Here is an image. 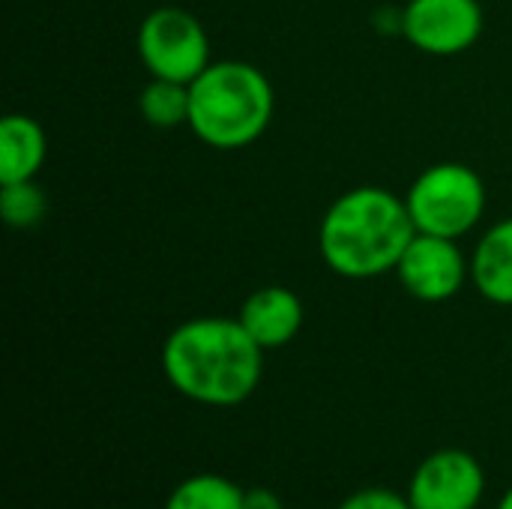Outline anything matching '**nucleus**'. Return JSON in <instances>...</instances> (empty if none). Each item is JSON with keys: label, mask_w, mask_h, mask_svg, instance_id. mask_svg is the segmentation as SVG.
Returning <instances> with one entry per match:
<instances>
[{"label": "nucleus", "mask_w": 512, "mask_h": 509, "mask_svg": "<svg viewBox=\"0 0 512 509\" xmlns=\"http://www.w3.org/2000/svg\"><path fill=\"white\" fill-rule=\"evenodd\" d=\"M168 384L207 408L243 405L261 384L264 348L237 318H192L162 345Z\"/></svg>", "instance_id": "f257e3e1"}, {"label": "nucleus", "mask_w": 512, "mask_h": 509, "mask_svg": "<svg viewBox=\"0 0 512 509\" xmlns=\"http://www.w3.org/2000/svg\"><path fill=\"white\" fill-rule=\"evenodd\" d=\"M414 234L405 198L381 186H357L339 195L324 213L318 246L336 276L375 279L396 270Z\"/></svg>", "instance_id": "f03ea898"}, {"label": "nucleus", "mask_w": 512, "mask_h": 509, "mask_svg": "<svg viewBox=\"0 0 512 509\" xmlns=\"http://www.w3.org/2000/svg\"><path fill=\"white\" fill-rule=\"evenodd\" d=\"M273 87L243 60L210 63L189 84V129L216 150H237L264 135L273 117Z\"/></svg>", "instance_id": "7ed1b4c3"}, {"label": "nucleus", "mask_w": 512, "mask_h": 509, "mask_svg": "<svg viewBox=\"0 0 512 509\" xmlns=\"http://www.w3.org/2000/svg\"><path fill=\"white\" fill-rule=\"evenodd\" d=\"M408 213L420 234L459 240L486 210V186L480 174L462 162L429 165L408 189Z\"/></svg>", "instance_id": "20e7f679"}, {"label": "nucleus", "mask_w": 512, "mask_h": 509, "mask_svg": "<svg viewBox=\"0 0 512 509\" xmlns=\"http://www.w3.org/2000/svg\"><path fill=\"white\" fill-rule=\"evenodd\" d=\"M138 57L150 78L192 84L210 66V39L192 12L159 6L138 27Z\"/></svg>", "instance_id": "39448f33"}, {"label": "nucleus", "mask_w": 512, "mask_h": 509, "mask_svg": "<svg viewBox=\"0 0 512 509\" xmlns=\"http://www.w3.org/2000/svg\"><path fill=\"white\" fill-rule=\"evenodd\" d=\"M402 33L426 54H462L483 33V9L477 0H411L402 12Z\"/></svg>", "instance_id": "423d86ee"}, {"label": "nucleus", "mask_w": 512, "mask_h": 509, "mask_svg": "<svg viewBox=\"0 0 512 509\" xmlns=\"http://www.w3.org/2000/svg\"><path fill=\"white\" fill-rule=\"evenodd\" d=\"M486 492L483 465L465 450H438L411 477L408 501L414 509H477Z\"/></svg>", "instance_id": "0eeeda50"}, {"label": "nucleus", "mask_w": 512, "mask_h": 509, "mask_svg": "<svg viewBox=\"0 0 512 509\" xmlns=\"http://www.w3.org/2000/svg\"><path fill=\"white\" fill-rule=\"evenodd\" d=\"M393 273L411 297L423 303H444L462 291L471 264H465L456 240L417 231Z\"/></svg>", "instance_id": "6e6552de"}, {"label": "nucleus", "mask_w": 512, "mask_h": 509, "mask_svg": "<svg viewBox=\"0 0 512 509\" xmlns=\"http://www.w3.org/2000/svg\"><path fill=\"white\" fill-rule=\"evenodd\" d=\"M237 321L264 351H273V348L288 345L300 333L303 303L294 291L282 285H267L246 297Z\"/></svg>", "instance_id": "1a4fd4ad"}, {"label": "nucleus", "mask_w": 512, "mask_h": 509, "mask_svg": "<svg viewBox=\"0 0 512 509\" xmlns=\"http://www.w3.org/2000/svg\"><path fill=\"white\" fill-rule=\"evenodd\" d=\"M471 279L489 303L512 306V219L483 234L471 258Z\"/></svg>", "instance_id": "9d476101"}, {"label": "nucleus", "mask_w": 512, "mask_h": 509, "mask_svg": "<svg viewBox=\"0 0 512 509\" xmlns=\"http://www.w3.org/2000/svg\"><path fill=\"white\" fill-rule=\"evenodd\" d=\"M45 132L27 114H6L0 123V183L33 180L45 162Z\"/></svg>", "instance_id": "9b49d317"}, {"label": "nucleus", "mask_w": 512, "mask_h": 509, "mask_svg": "<svg viewBox=\"0 0 512 509\" xmlns=\"http://www.w3.org/2000/svg\"><path fill=\"white\" fill-rule=\"evenodd\" d=\"M243 495L246 489L228 477L195 474L168 495L165 509H243Z\"/></svg>", "instance_id": "f8f14e48"}, {"label": "nucleus", "mask_w": 512, "mask_h": 509, "mask_svg": "<svg viewBox=\"0 0 512 509\" xmlns=\"http://www.w3.org/2000/svg\"><path fill=\"white\" fill-rule=\"evenodd\" d=\"M138 108L144 120L156 129H174L180 123H189V84L150 78L138 96Z\"/></svg>", "instance_id": "ddd939ff"}, {"label": "nucleus", "mask_w": 512, "mask_h": 509, "mask_svg": "<svg viewBox=\"0 0 512 509\" xmlns=\"http://www.w3.org/2000/svg\"><path fill=\"white\" fill-rule=\"evenodd\" d=\"M0 213L6 219L9 228H33L45 210V192L33 183V180H21V183H0Z\"/></svg>", "instance_id": "4468645a"}, {"label": "nucleus", "mask_w": 512, "mask_h": 509, "mask_svg": "<svg viewBox=\"0 0 512 509\" xmlns=\"http://www.w3.org/2000/svg\"><path fill=\"white\" fill-rule=\"evenodd\" d=\"M339 509H414L408 495H399L393 489H360L348 495Z\"/></svg>", "instance_id": "2eb2a0df"}, {"label": "nucleus", "mask_w": 512, "mask_h": 509, "mask_svg": "<svg viewBox=\"0 0 512 509\" xmlns=\"http://www.w3.org/2000/svg\"><path fill=\"white\" fill-rule=\"evenodd\" d=\"M243 509H285L282 498L273 489H246L243 495Z\"/></svg>", "instance_id": "dca6fc26"}, {"label": "nucleus", "mask_w": 512, "mask_h": 509, "mask_svg": "<svg viewBox=\"0 0 512 509\" xmlns=\"http://www.w3.org/2000/svg\"><path fill=\"white\" fill-rule=\"evenodd\" d=\"M498 509H512V489L501 498V504H498Z\"/></svg>", "instance_id": "f3484780"}]
</instances>
